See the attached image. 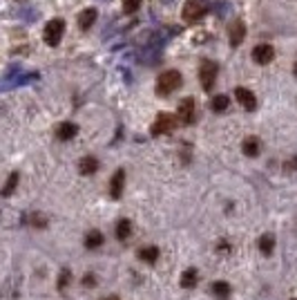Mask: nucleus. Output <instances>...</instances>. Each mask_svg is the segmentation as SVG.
Wrapping results in <instances>:
<instances>
[{
	"mask_svg": "<svg viewBox=\"0 0 297 300\" xmlns=\"http://www.w3.org/2000/svg\"><path fill=\"white\" fill-rule=\"evenodd\" d=\"M181 83H183L181 72L165 70V72H161L159 78H157V92L161 96H168V94H172V92H177L179 88H181Z\"/></svg>",
	"mask_w": 297,
	"mask_h": 300,
	"instance_id": "1",
	"label": "nucleus"
},
{
	"mask_svg": "<svg viewBox=\"0 0 297 300\" xmlns=\"http://www.w3.org/2000/svg\"><path fill=\"white\" fill-rule=\"evenodd\" d=\"M206 11H208L206 0H188V3L183 5L181 16H183V21H185V23L195 25V23H199L201 18L206 16Z\"/></svg>",
	"mask_w": 297,
	"mask_h": 300,
	"instance_id": "2",
	"label": "nucleus"
},
{
	"mask_svg": "<svg viewBox=\"0 0 297 300\" xmlns=\"http://www.w3.org/2000/svg\"><path fill=\"white\" fill-rule=\"evenodd\" d=\"M65 34V21L63 18H54V21H49L45 25V32H43V38H45V43L49 47H56L60 38H63Z\"/></svg>",
	"mask_w": 297,
	"mask_h": 300,
	"instance_id": "3",
	"label": "nucleus"
},
{
	"mask_svg": "<svg viewBox=\"0 0 297 300\" xmlns=\"http://www.w3.org/2000/svg\"><path fill=\"white\" fill-rule=\"evenodd\" d=\"M217 72H219V67L215 61H201V65H199V81H201V88L203 90H213L215 88V81H217Z\"/></svg>",
	"mask_w": 297,
	"mask_h": 300,
	"instance_id": "4",
	"label": "nucleus"
},
{
	"mask_svg": "<svg viewBox=\"0 0 297 300\" xmlns=\"http://www.w3.org/2000/svg\"><path fill=\"white\" fill-rule=\"evenodd\" d=\"M177 124H179V119L177 117H172V114H168V112H161L159 117H157V121L152 124V134H168V132H172L177 128Z\"/></svg>",
	"mask_w": 297,
	"mask_h": 300,
	"instance_id": "5",
	"label": "nucleus"
},
{
	"mask_svg": "<svg viewBox=\"0 0 297 300\" xmlns=\"http://www.w3.org/2000/svg\"><path fill=\"white\" fill-rule=\"evenodd\" d=\"M177 114H179V121H181V124H193L195 121V99L193 96H185V99H181L179 101V110H177Z\"/></svg>",
	"mask_w": 297,
	"mask_h": 300,
	"instance_id": "6",
	"label": "nucleus"
},
{
	"mask_svg": "<svg viewBox=\"0 0 297 300\" xmlns=\"http://www.w3.org/2000/svg\"><path fill=\"white\" fill-rule=\"evenodd\" d=\"M273 58H275V47L268 45V43H262V45H257L252 50V61L257 65H268Z\"/></svg>",
	"mask_w": 297,
	"mask_h": 300,
	"instance_id": "7",
	"label": "nucleus"
},
{
	"mask_svg": "<svg viewBox=\"0 0 297 300\" xmlns=\"http://www.w3.org/2000/svg\"><path fill=\"white\" fill-rule=\"evenodd\" d=\"M235 99L239 101V106L244 110H248V112H252L257 108V96L248 88H235Z\"/></svg>",
	"mask_w": 297,
	"mask_h": 300,
	"instance_id": "8",
	"label": "nucleus"
},
{
	"mask_svg": "<svg viewBox=\"0 0 297 300\" xmlns=\"http://www.w3.org/2000/svg\"><path fill=\"white\" fill-rule=\"evenodd\" d=\"M123 186H125V170L119 168L112 175V179H110V195H112L114 199H119L123 195Z\"/></svg>",
	"mask_w": 297,
	"mask_h": 300,
	"instance_id": "9",
	"label": "nucleus"
},
{
	"mask_svg": "<svg viewBox=\"0 0 297 300\" xmlns=\"http://www.w3.org/2000/svg\"><path fill=\"white\" fill-rule=\"evenodd\" d=\"M228 36H230V38H228V41H230V45L232 47H239L241 41L246 38V25H244V21H239V18H237V21L230 25V32H228Z\"/></svg>",
	"mask_w": 297,
	"mask_h": 300,
	"instance_id": "10",
	"label": "nucleus"
},
{
	"mask_svg": "<svg viewBox=\"0 0 297 300\" xmlns=\"http://www.w3.org/2000/svg\"><path fill=\"white\" fill-rule=\"evenodd\" d=\"M76 132H78V126L72 124V121H65V124H60L56 128V137L60 142H70V139L76 137Z\"/></svg>",
	"mask_w": 297,
	"mask_h": 300,
	"instance_id": "11",
	"label": "nucleus"
},
{
	"mask_svg": "<svg viewBox=\"0 0 297 300\" xmlns=\"http://www.w3.org/2000/svg\"><path fill=\"white\" fill-rule=\"evenodd\" d=\"M98 170V159L96 157H83L78 162V173L80 175H94Z\"/></svg>",
	"mask_w": 297,
	"mask_h": 300,
	"instance_id": "12",
	"label": "nucleus"
},
{
	"mask_svg": "<svg viewBox=\"0 0 297 300\" xmlns=\"http://www.w3.org/2000/svg\"><path fill=\"white\" fill-rule=\"evenodd\" d=\"M241 150H244V155H248V157H257L259 150H262V144H259L257 137H246L244 144H241Z\"/></svg>",
	"mask_w": 297,
	"mask_h": 300,
	"instance_id": "13",
	"label": "nucleus"
},
{
	"mask_svg": "<svg viewBox=\"0 0 297 300\" xmlns=\"http://www.w3.org/2000/svg\"><path fill=\"white\" fill-rule=\"evenodd\" d=\"M96 23V9H85V11H80L78 14V27L83 29H90L92 25Z\"/></svg>",
	"mask_w": 297,
	"mask_h": 300,
	"instance_id": "14",
	"label": "nucleus"
},
{
	"mask_svg": "<svg viewBox=\"0 0 297 300\" xmlns=\"http://www.w3.org/2000/svg\"><path fill=\"white\" fill-rule=\"evenodd\" d=\"M114 233H116V237H119V240H128L130 235H132V222H130V219H119V222H116V229H114Z\"/></svg>",
	"mask_w": 297,
	"mask_h": 300,
	"instance_id": "15",
	"label": "nucleus"
},
{
	"mask_svg": "<svg viewBox=\"0 0 297 300\" xmlns=\"http://www.w3.org/2000/svg\"><path fill=\"white\" fill-rule=\"evenodd\" d=\"M259 251H262L264 255H270L273 253V249H275V235L273 233H264L262 237H259Z\"/></svg>",
	"mask_w": 297,
	"mask_h": 300,
	"instance_id": "16",
	"label": "nucleus"
},
{
	"mask_svg": "<svg viewBox=\"0 0 297 300\" xmlns=\"http://www.w3.org/2000/svg\"><path fill=\"white\" fill-rule=\"evenodd\" d=\"M197 280H199L197 269H185V271L181 273V287L183 289H193V287H197Z\"/></svg>",
	"mask_w": 297,
	"mask_h": 300,
	"instance_id": "17",
	"label": "nucleus"
},
{
	"mask_svg": "<svg viewBox=\"0 0 297 300\" xmlns=\"http://www.w3.org/2000/svg\"><path fill=\"white\" fill-rule=\"evenodd\" d=\"M139 258L143 262H147V265H154L157 258H159V249L157 247H143L139 251Z\"/></svg>",
	"mask_w": 297,
	"mask_h": 300,
	"instance_id": "18",
	"label": "nucleus"
},
{
	"mask_svg": "<svg viewBox=\"0 0 297 300\" xmlns=\"http://www.w3.org/2000/svg\"><path fill=\"white\" fill-rule=\"evenodd\" d=\"M103 244V233L101 231H90L88 237H85V247L88 249H98Z\"/></svg>",
	"mask_w": 297,
	"mask_h": 300,
	"instance_id": "19",
	"label": "nucleus"
},
{
	"mask_svg": "<svg viewBox=\"0 0 297 300\" xmlns=\"http://www.w3.org/2000/svg\"><path fill=\"white\" fill-rule=\"evenodd\" d=\"M230 106V99H228L226 94H217L213 99V103H210V108L215 110V112H226V108Z\"/></svg>",
	"mask_w": 297,
	"mask_h": 300,
	"instance_id": "20",
	"label": "nucleus"
},
{
	"mask_svg": "<svg viewBox=\"0 0 297 300\" xmlns=\"http://www.w3.org/2000/svg\"><path fill=\"white\" fill-rule=\"evenodd\" d=\"M16 186H18V173H11L9 179H7V184H5L3 191H0V195H3V197H9V195L16 191Z\"/></svg>",
	"mask_w": 297,
	"mask_h": 300,
	"instance_id": "21",
	"label": "nucleus"
},
{
	"mask_svg": "<svg viewBox=\"0 0 297 300\" xmlns=\"http://www.w3.org/2000/svg\"><path fill=\"white\" fill-rule=\"evenodd\" d=\"M213 293L219 300H226L228 296H230V285H228V283H215L213 285Z\"/></svg>",
	"mask_w": 297,
	"mask_h": 300,
	"instance_id": "22",
	"label": "nucleus"
},
{
	"mask_svg": "<svg viewBox=\"0 0 297 300\" xmlns=\"http://www.w3.org/2000/svg\"><path fill=\"white\" fill-rule=\"evenodd\" d=\"M27 219H29V224H32V226H36V229H45V226H47V217L40 215V213H32Z\"/></svg>",
	"mask_w": 297,
	"mask_h": 300,
	"instance_id": "23",
	"label": "nucleus"
},
{
	"mask_svg": "<svg viewBox=\"0 0 297 300\" xmlns=\"http://www.w3.org/2000/svg\"><path fill=\"white\" fill-rule=\"evenodd\" d=\"M70 280H72V271L70 269H63V271H60V275H58V291H63L67 285H70Z\"/></svg>",
	"mask_w": 297,
	"mask_h": 300,
	"instance_id": "24",
	"label": "nucleus"
},
{
	"mask_svg": "<svg viewBox=\"0 0 297 300\" xmlns=\"http://www.w3.org/2000/svg\"><path fill=\"white\" fill-rule=\"evenodd\" d=\"M141 7V0H123V11L125 14H134Z\"/></svg>",
	"mask_w": 297,
	"mask_h": 300,
	"instance_id": "25",
	"label": "nucleus"
},
{
	"mask_svg": "<svg viewBox=\"0 0 297 300\" xmlns=\"http://www.w3.org/2000/svg\"><path fill=\"white\" fill-rule=\"evenodd\" d=\"M94 283H96V280H94V275H92V273L85 275V280H83V285H85V287H94Z\"/></svg>",
	"mask_w": 297,
	"mask_h": 300,
	"instance_id": "26",
	"label": "nucleus"
},
{
	"mask_svg": "<svg viewBox=\"0 0 297 300\" xmlns=\"http://www.w3.org/2000/svg\"><path fill=\"white\" fill-rule=\"evenodd\" d=\"M297 168V157H293V159H290V162L286 164V170H295Z\"/></svg>",
	"mask_w": 297,
	"mask_h": 300,
	"instance_id": "27",
	"label": "nucleus"
},
{
	"mask_svg": "<svg viewBox=\"0 0 297 300\" xmlns=\"http://www.w3.org/2000/svg\"><path fill=\"white\" fill-rule=\"evenodd\" d=\"M103 300H119V298H116V296H110V298H103Z\"/></svg>",
	"mask_w": 297,
	"mask_h": 300,
	"instance_id": "28",
	"label": "nucleus"
},
{
	"mask_svg": "<svg viewBox=\"0 0 297 300\" xmlns=\"http://www.w3.org/2000/svg\"><path fill=\"white\" fill-rule=\"evenodd\" d=\"M293 72H295V76H297V63H295V67H293Z\"/></svg>",
	"mask_w": 297,
	"mask_h": 300,
	"instance_id": "29",
	"label": "nucleus"
},
{
	"mask_svg": "<svg viewBox=\"0 0 297 300\" xmlns=\"http://www.w3.org/2000/svg\"><path fill=\"white\" fill-rule=\"evenodd\" d=\"M18 3H23V0H18Z\"/></svg>",
	"mask_w": 297,
	"mask_h": 300,
	"instance_id": "30",
	"label": "nucleus"
},
{
	"mask_svg": "<svg viewBox=\"0 0 297 300\" xmlns=\"http://www.w3.org/2000/svg\"><path fill=\"white\" fill-rule=\"evenodd\" d=\"M293 300H297V298H293Z\"/></svg>",
	"mask_w": 297,
	"mask_h": 300,
	"instance_id": "31",
	"label": "nucleus"
}]
</instances>
